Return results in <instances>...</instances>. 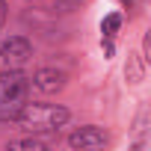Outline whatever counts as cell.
Segmentation results:
<instances>
[{
	"mask_svg": "<svg viewBox=\"0 0 151 151\" xmlns=\"http://www.w3.org/2000/svg\"><path fill=\"white\" fill-rule=\"evenodd\" d=\"M71 122V110L62 104H42V101H27L15 119L27 133H56Z\"/></svg>",
	"mask_w": 151,
	"mask_h": 151,
	"instance_id": "cell-1",
	"label": "cell"
},
{
	"mask_svg": "<svg viewBox=\"0 0 151 151\" xmlns=\"http://www.w3.org/2000/svg\"><path fill=\"white\" fill-rule=\"evenodd\" d=\"M30 77L21 68L0 71V122H15L21 107L30 101Z\"/></svg>",
	"mask_w": 151,
	"mask_h": 151,
	"instance_id": "cell-2",
	"label": "cell"
},
{
	"mask_svg": "<svg viewBox=\"0 0 151 151\" xmlns=\"http://www.w3.org/2000/svg\"><path fill=\"white\" fill-rule=\"evenodd\" d=\"M33 59V42L21 33L0 42V68H24Z\"/></svg>",
	"mask_w": 151,
	"mask_h": 151,
	"instance_id": "cell-3",
	"label": "cell"
},
{
	"mask_svg": "<svg viewBox=\"0 0 151 151\" xmlns=\"http://www.w3.org/2000/svg\"><path fill=\"white\" fill-rule=\"evenodd\" d=\"M68 148L74 151H83V148H104L110 142V133L101 127V124H80L68 133Z\"/></svg>",
	"mask_w": 151,
	"mask_h": 151,
	"instance_id": "cell-4",
	"label": "cell"
},
{
	"mask_svg": "<svg viewBox=\"0 0 151 151\" xmlns=\"http://www.w3.org/2000/svg\"><path fill=\"white\" fill-rule=\"evenodd\" d=\"M65 80H68V74L62 68H56V65H42V68H36V74L30 77V83L39 92H45V95H56L65 86Z\"/></svg>",
	"mask_w": 151,
	"mask_h": 151,
	"instance_id": "cell-5",
	"label": "cell"
},
{
	"mask_svg": "<svg viewBox=\"0 0 151 151\" xmlns=\"http://www.w3.org/2000/svg\"><path fill=\"white\" fill-rule=\"evenodd\" d=\"M122 24H124V15L122 12H107L101 18V50L107 59L116 56V39L122 33Z\"/></svg>",
	"mask_w": 151,
	"mask_h": 151,
	"instance_id": "cell-6",
	"label": "cell"
},
{
	"mask_svg": "<svg viewBox=\"0 0 151 151\" xmlns=\"http://www.w3.org/2000/svg\"><path fill=\"white\" fill-rule=\"evenodd\" d=\"M124 77L127 83H139L145 77V59L139 53H127V65H124Z\"/></svg>",
	"mask_w": 151,
	"mask_h": 151,
	"instance_id": "cell-7",
	"label": "cell"
},
{
	"mask_svg": "<svg viewBox=\"0 0 151 151\" xmlns=\"http://www.w3.org/2000/svg\"><path fill=\"white\" fill-rule=\"evenodd\" d=\"M9 148H50V139H45L42 133H30V136H21V139H12Z\"/></svg>",
	"mask_w": 151,
	"mask_h": 151,
	"instance_id": "cell-8",
	"label": "cell"
},
{
	"mask_svg": "<svg viewBox=\"0 0 151 151\" xmlns=\"http://www.w3.org/2000/svg\"><path fill=\"white\" fill-rule=\"evenodd\" d=\"M45 3L50 6V12H71V9H77L83 0H45Z\"/></svg>",
	"mask_w": 151,
	"mask_h": 151,
	"instance_id": "cell-9",
	"label": "cell"
},
{
	"mask_svg": "<svg viewBox=\"0 0 151 151\" xmlns=\"http://www.w3.org/2000/svg\"><path fill=\"white\" fill-rule=\"evenodd\" d=\"M142 59H145V62L151 59V36H148V33L142 36Z\"/></svg>",
	"mask_w": 151,
	"mask_h": 151,
	"instance_id": "cell-10",
	"label": "cell"
},
{
	"mask_svg": "<svg viewBox=\"0 0 151 151\" xmlns=\"http://www.w3.org/2000/svg\"><path fill=\"white\" fill-rule=\"evenodd\" d=\"M6 24V0H0V30H3Z\"/></svg>",
	"mask_w": 151,
	"mask_h": 151,
	"instance_id": "cell-11",
	"label": "cell"
},
{
	"mask_svg": "<svg viewBox=\"0 0 151 151\" xmlns=\"http://www.w3.org/2000/svg\"><path fill=\"white\" fill-rule=\"evenodd\" d=\"M27 3H45V0H27Z\"/></svg>",
	"mask_w": 151,
	"mask_h": 151,
	"instance_id": "cell-12",
	"label": "cell"
}]
</instances>
